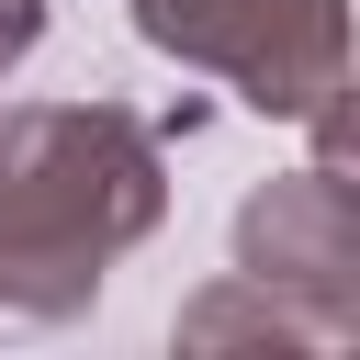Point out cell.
Returning <instances> with one entry per match:
<instances>
[{
	"label": "cell",
	"instance_id": "obj_4",
	"mask_svg": "<svg viewBox=\"0 0 360 360\" xmlns=\"http://www.w3.org/2000/svg\"><path fill=\"white\" fill-rule=\"evenodd\" d=\"M169 338H180V349H315V326H304L292 304H270L248 270H225L214 292H191Z\"/></svg>",
	"mask_w": 360,
	"mask_h": 360
},
{
	"label": "cell",
	"instance_id": "obj_5",
	"mask_svg": "<svg viewBox=\"0 0 360 360\" xmlns=\"http://www.w3.org/2000/svg\"><path fill=\"white\" fill-rule=\"evenodd\" d=\"M34 34H45V0H0V79L34 56Z\"/></svg>",
	"mask_w": 360,
	"mask_h": 360
},
{
	"label": "cell",
	"instance_id": "obj_2",
	"mask_svg": "<svg viewBox=\"0 0 360 360\" xmlns=\"http://www.w3.org/2000/svg\"><path fill=\"white\" fill-rule=\"evenodd\" d=\"M124 11L158 56L225 79L270 124H304L349 90V0H124Z\"/></svg>",
	"mask_w": 360,
	"mask_h": 360
},
{
	"label": "cell",
	"instance_id": "obj_1",
	"mask_svg": "<svg viewBox=\"0 0 360 360\" xmlns=\"http://www.w3.org/2000/svg\"><path fill=\"white\" fill-rule=\"evenodd\" d=\"M169 225V146L124 101H11L0 112V315L68 326L101 304L112 259Z\"/></svg>",
	"mask_w": 360,
	"mask_h": 360
},
{
	"label": "cell",
	"instance_id": "obj_3",
	"mask_svg": "<svg viewBox=\"0 0 360 360\" xmlns=\"http://www.w3.org/2000/svg\"><path fill=\"white\" fill-rule=\"evenodd\" d=\"M236 270L292 304L315 326V349H349L360 338V202H349V169H292V180H259L236 202Z\"/></svg>",
	"mask_w": 360,
	"mask_h": 360
}]
</instances>
